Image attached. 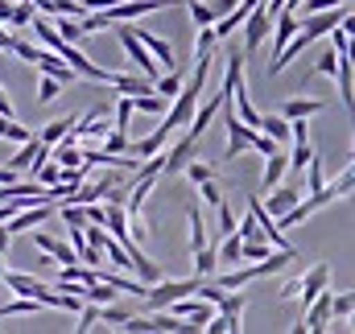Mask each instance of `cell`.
<instances>
[{
	"label": "cell",
	"instance_id": "10",
	"mask_svg": "<svg viewBox=\"0 0 355 334\" xmlns=\"http://www.w3.org/2000/svg\"><path fill=\"white\" fill-rule=\"evenodd\" d=\"M297 198H302V190H297V186H285V182H281V186H272V190L265 194V202H261V206H265L268 215L277 219V215H285V211H289V206H293Z\"/></svg>",
	"mask_w": 355,
	"mask_h": 334
},
{
	"label": "cell",
	"instance_id": "11",
	"mask_svg": "<svg viewBox=\"0 0 355 334\" xmlns=\"http://www.w3.org/2000/svg\"><path fill=\"white\" fill-rule=\"evenodd\" d=\"M318 112H327V103L322 99H310V95H293V99H285V107H281V116L285 120H310V116H318Z\"/></svg>",
	"mask_w": 355,
	"mask_h": 334
},
{
	"label": "cell",
	"instance_id": "5",
	"mask_svg": "<svg viewBox=\"0 0 355 334\" xmlns=\"http://www.w3.org/2000/svg\"><path fill=\"white\" fill-rule=\"evenodd\" d=\"M248 215L257 219V227H261V236H265V240L272 244V248H289V240H285V231L277 227V219H272V215H268L265 206H261V198H257V194L248 198Z\"/></svg>",
	"mask_w": 355,
	"mask_h": 334
},
{
	"label": "cell",
	"instance_id": "22",
	"mask_svg": "<svg viewBox=\"0 0 355 334\" xmlns=\"http://www.w3.org/2000/svg\"><path fill=\"white\" fill-rule=\"evenodd\" d=\"M190 256H194V276H202V281H207V276L215 272V264H219V260H215V248H207V244L194 248Z\"/></svg>",
	"mask_w": 355,
	"mask_h": 334
},
{
	"label": "cell",
	"instance_id": "32",
	"mask_svg": "<svg viewBox=\"0 0 355 334\" xmlns=\"http://www.w3.org/2000/svg\"><path fill=\"white\" fill-rule=\"evenodd\" d=\"M335 67H339V54H335V50H322L318 62H314V75H318V79H335Z\"/></svg>",
	"mask_w": 355,
	"mask_h": 334
},
{
	"label": "cell",
	"instance_id": "39",
	"mask_svg": "<svg viewBox=\"0 0 355 334\" xmlns=\"http://www.w3.org/2000/svg\"><path fill=\"white\" fill-rule=\"evenodd\" d=\"M67 244H71L75 252L83 248V244H87V236H83V227H67Z\"/></svg>",
	"mask_w": 355,
	"mask_h": 334
},
{
	"label": "cell",
	"instance_id": "14",
	"mask_svg": "<svg viewBox=\"0 0 355 334\" xmlns=\"http://www.w3.org/2000/svg\"><path fill=\"white\" fill-rule=\"evenodd\" d=\"M166 141H170V128H162V124H157V132H149V137H145V141H137V145L128 141V149H132V157H141V161H145V157L162 153V145H166Z\"/></svg>",
	"mask_w": 355,
	"mask_h": 334
},
{
	"label": "cell",
	"instance_id": "31",
	"mask_svg": "<svg viewBox=\"0 0 355 334\" xmlns=\"http://www.w3.org/2000/svg\"><path fill=\"white\" fill-rule=\"evenodd\" d=\"M268 252H272L268 240H244V244H240V260H265Z\"/></svg>",
	"mask_w": 355,
	"mask_h": 334
},
{
	"label": "cell",
	"instance_id": "33",
	"mask_svg": "<svg viewBox=\"0 0 355 334\" xmlns=\"http://www.w3.org/2000/svg\"><path fill=\"white\" fill-rule=\"evenodd\" d=\"M186 219H190V252H194V248H202V244H207V223H202V215H198V211H190Z\"/></svg>",
	"mask_w": 355,
	"mask_h": 334
},
{
	"label": "cell",
	"instance_id": "34",
	"mask_svg": "<svg viewBox=\"0 0 355 334\" xmlns=\"http://www.w3.org/2000/svg\"><path fill=\"white\" fill-rule=\"evenodd\" d=\"M182 173H186V177L194 182V186H198V182H207V177H215V169L207 166V161H194V157H190V161L182 166Z\"/></svg>",
	"mask_w": 355,
	"mask_h": 334
},
{
	"label": "cell",
	"instance_id": "3",
	"mask_svg": "<svg viewBox=\"0 0 355 334\" xmlns=\"http://www.w3.org/2000/svg\"><path fill=\"white\" fill-rule=\"evenodd\" d=\"M327 285H331V264H314L310 272H302V276H297L293 297H302V306H310V301H314V293H322Z\"/></svg>",
	"mask_w": 355,
	"mask_h": 334
},
{
	"label": "cell",
	"instance_id": "13",
	"mask_svg": "<svg viewBox=\"0 0 355 334\" xmlns=\"http://www.w3.org/2000/svg\"><path fill=\"white\" fill-rule=\"evenodd\" d=\"M335 79H339V99H343V103L352 107V103H355V71H352V54H339Z\"/></svg>",
	"mask_w": 355,
	"mask_h": 334
},
{
	"label": "cell",
	"instance_id": "41",
	"mask_svg": "<svg viewBox=\"0 0 355 334\" xmlns=\"http://www.w3.org/2000/svg\"><path fill=\"white\" fill-rule=\"evenodd\" d=\"M8 240H12V236H8V231H4V223H0V252H8Z\"/></svg>",
	"mask_w": 355,
	"mask_h": 334
},
{
	"label": "cell",
	"instance_id": "28",
	"mask_svg": "<svg viewBox=\"0 0 355 334\" xmlns=\"http://www.w3.org/2000/svg\"><path fill=\"white\" fill-rule=\"evenodd\" d=\"M186 8H190V21L202 29V25H215V8L207 4V0H182Z\"/></svg>",
	"mask_w": 355,
	"mask_h": 334
},
{
	"label": "cell",
	"instance_id": "7",
	"mask_svg": "<svg viewBox=\"0 0 355 334\" xmlns=\"http://www.w3.org/2000/svg\"><path fill=\"white\" fill-rule=\"evenodd\" d=\"M331 326V285L322 293H314V301L306 306V322L297 331H327Z\"/></svg>",
	"mask_w": 355,
	"mask_h": 334
},
{
	"label": "cell",
	"instance_id": "4",
	"mask_svg": "<svg viewBox=\"0 0 355 334\" xmlns=\"http://www.w3.org/2000/svg\"><path fill=\"white\" fill-rule=\"evenodd\" d=\"M33 67H37L42 75H50V79H58L62 87H71L75 79H79V75H75V71H71V67H67V62H62L54 50H46V46H37V54H33Z\"/></svg>",
	"mask_w": 355,
	"mask_h": 334
},
{
	"label": "cell",
	"instance_id": "30",
	"mask_svg": "<svg viewBox=\"0 0 355 334\" xmlns=\"http://www.w3.org/2000/svg\"><path fill=\"white\" fill-rule=\"evenodd\" d=\"M310 157H314V149H310V141H302V145H293V153L285 157V161H289V173H302Z\"/></svg>",
	"mask_w": 355,
	"mask_h": 334
},
{
	"label": "cell",
	"instance_id": "20",
	"mask_svg": "<svg viewBox=\"0 0 355 334\" xmlns=\"http://www.w3.org/2000/svg\"><path fill=\"white\" fill-rule=\"evenodd\" d=\"M29 177H33V182H42V186H54V182L62 177V166H58L54 157H46V161H37V166L29 169Z\"/></svg>",
	"mask_w": 355,
	"mask_h": 334
},
{
	"label": "cell",
	"instance_id": "29",
	"mask_svg": "<svg viewBox=\"0 0 355 334\" xmlns=\"http://www.w3.org/2000/svg\"><path fill=\"white\" fill-rule=\"evenodd\" d=\"M29 21H33V4H29V0H12L8 29H29Z\"/></svg>",
	"mask_w": 355,
	"mask_h": 334
},
{
	"label": "cell",
	"instance_id": "24",
	"mask_svg": "<svg viewBox=\"0 0 355 334\" xmlns=\"http://www.w3.org/2000/svg\"><path fill=\"white\" fill-rule=\"evenodd\" d=\"M50 25L58 29V37H62V42H79V37H83V25H79V17H62V12H58Z\"/></svg>",
	"mask_w": 355,
	"mask_h": 334
},
{
	"label": "cell",
	"instance_id": "8",
	"mask_svg": "<svg viewBox=\"0 0 355 334\" xmlns=\"http://www.w3.org/2000/svg\"><path fill=\"white\" fill-rule=\"evenodd\" d=\"M0 281H4L8 293H21V297H42V289H50L46 281H37V276H29V272H17V268H4Z\"/></svg>",
	"mask_w": 355,
	"mask_h": 334
},
{
	"label": "cell",
	"instance_id": "35",
	"mask_svg": "<svg viewBox=\"0 0 355 334\" xmlns=\"http://www.w3.org/2000/svg\"><path fill=\"white\" fill-rule=\"evenodd\" d=\"M58 95H62V83L50 79V75H42V83H37V99H42V103H54Z\"/></svg>",
	"mask_w": 355,
	"mask_h": 334
},
{
	"label": "cell",
	"instance_id": "17",
	"mask_svg": "<svg viewBox=\"0 0 355 334\" xmlns=\"http://www.w3.org/2000/svg\"><path fill=\"white\" fill-rule=\"evenodd\" d=\"M37 310H42V301H37V297H21V293H17L12 301H4V306H0V318H25V314H37Z\"/></svg>",
	"mask_w": 355,
	"mask_h": 334
},
{
	"label": "cell",
	"instance_id": "1",
	"mask_svg": "<svg viewBox=\"0 0 355 334\" xmlns=\"http://www.w3.org/2000/svg\"><path fill=\"white\" fill-rule=\"evenodd\" d=\"M268 25H272V17H268V8H265V0L244 17V54H252V50H261V42H265V33H268Z\"/></svg>",
	"mask_w": 355,
	"mask_h": 334
},
{
	"label": "cell",
	"instance_id": "26",
	"mask_svg": "<svg viewBox=\"0 0 355 334\" xmlns=\"http://www.w3.org/2000/svg\"><path fill=\"white\" fill-rule=\"evenodd\" d=\"M261 128H265V137H272L277 145L289 141V120L285 116H261Z\"/></svg>",
	"mask_w": 355,
	"mask_h": 334
},
{
	"label": "cell",
	"instance_id": "42",
	"mask_svg": "<svg viewBox=\"0 0 355 334\" xmlns=\"http://www.w3.org/2000/svg\"><path fill=\"white\" fill-rule=\"evenodd\" d=\"M4 268H8V264H4V252H0V272H4Z\"/></svg>",
	"mask_w": 355,
	"mask_h": 334
},
{
	"label": "cell",
	"instance_id": "15",
	"mask_svg": "<svg viewBox=\"0 0 355 334\" xmlns=\"http://www.w3.org/2000/svg\"><path fill=\"white\" fill-rule=\"evenodd\" d=\"M128 103H132V112H145V116H162L170 99H162L157 91H145V95H128Z\"/></svg>",
	"mask_w": 355,
	"mask_h": 334
},
{
	"label": "cell",
	"instance_id": "36",
	"mask_svg": "<svg viewBox=\"0 0 355 334\" xmlns=\"http://www.w3.org/2000/svg\"><path fill=\"white\" fill-rule=\"evenodd\" d=\"M215 211H219V231L227 236V231H236V215H232V202L227 198H219L215 202Z\"/></svg>",
	"mask_w": 355,
	"mask_h": 334
},
{
	"label": "cell",
	"instance_id": "37",
	"mask_svg": "<svg viewBox=\"0 0 355 334\" xmlns=\"http://www.w3.org/2000/svg\"><path fill=\"white\" fill-rule=\"evenodd\" d=\"M198 194H202V202H211V206H215V202L223 198V190H219V182H215V177H207V182H198Z\"/></svg>",
	"mask_w": 355,
	"mask_h": 334
},
{
	"label": "cell",
	"instance_id": "9",
	"mask_svg": "<svg viewBox=\"0 0 355 334\" xmlns=\"http://www.w3.org/2000/svg\"><path fill=\"white\" fill-rule=\"evenodd\" d=\"M223 99H227V91H219V95H211L202 107H194V116H190V124H186V132L190 137H202L207 128H211V120L219 116V107H223Z\"/></svg>",
	"mask_w": 355,
	"mask_h": 334
},
{
	"label": "cell",
	"instance_id": "40",
	"mask_svg": "<svg viewBox=\"0 0 355 334\" xmlns=\"http://www.w3.org/2000/svg\"><path fill=\"white\" fill-rule=\"evenodd\" d=\"M8 46H12V33H8V29H0V54H8Z\"/></svg>",
	"mask_w": 355,
	"mask_h": 334
},
{
	"label": "cell",
	"instance_id": "21",
	"mask_svg": "<svg viewBox=\"0 0 355 334\" xmlns=\"http://www.w3.org/2000/svg\"><path fill=\"white\" fill-rule=\"evenodd\" d=\"M352 314H355L352 293H331V318H335V322H352Z\"/></svg>",
	"mask_w": 355,
	"mask_h": 334
},
{
	"label": "cell",
	"instance_id": "27",
	"mask_svg": "<svg viewBox=\"0 0 355 334\" xmlns=\"http://www.w3.org/2000/svg\"><path fill=\"white\" fill-rule=\"evenodd\" d=\"M215 46H219L215 29H211V25H202V29H198V37H194V58H211V54H215Z\"/></svg>",
	"mask_w": 355,
	"mask_h": 334
},
{
	"label": "cell",
	"instance_id": "16",
	"mask_svg": "<svg viewBox=\"0 0 355 334\" xmlns=\"http://www.w3.org/2000/svg\"><path fill=\"white\" fill-rule=\"evenodd\" d=\"M71 128H75V116H62V120H50V124H46L42 132H33V137H37L42 145H58V141H62Z\"/></svg>",
	"mask_w": 355,
	"mask_h": 334
},
{
	"label": "cell",
	"instance_id": "25",
	"mask_svg": "<svg viewBox=\"0 0 355 334\" xmlns=\"http://www.w3.org/2000/svg\"><path fill=\"white\" fill-rule=\"evenodd\" d=\"M331 50H335V54H352V17L331 29Z\"/></svg>",
	"mask_w": 355,
	"mask_h": 334
},
{
	"label": "cell",
	"instance_id": "18",
	"mask_svg": "<svg viewBox=\"0 0 355 334\" xmlns=\"http://www.w3.org/2000/svg\"><path fill=\"white\" fill-rule=\"evenodd\" d=\"M240 244H244V240H240V231H227V240H223V248L215 252V260H219V264H227V268L244 264V260H240Z\"/></svg>",
	"mask_w": 355,
	"mask_h": 334
},
{
	"label": "cell",
	"instance_id": "6",
	"mask_svg": "<svg viewBox=\"0 0 355 334\" xmlns=\"http://www.w3.org/2000/svg\"><path fill=\"white\" fill-rule=\"evenodd\" d=\"M194 145H198V137H190V132H186L170 153H162V173H157V177H174V173H182V166L194 157Z\"/></svg>",
	"mask_w": 355,
	"mask_h": 334
},
{
	"label": "cell",
	"instance_id": "23",
	"mask_svg": "<svg viewBox=\"0 0 355 334\" xmlns=\"http://www.w3.org/2000/svg\"><path fill=\"white\" fill-rule=\"evenodd\" d=\"M58 281H83V285H91V281H95V268L83 264V260H71V264H62Z\"/></svg>",
	"mask_w": 355,
	"mask_h": 334
},
{
	"label": "cell",
	"instance_id": "38",
	"mask_svg": "<svg viewBox=\"0 0 355 334\" xmlns=\"http://www.w3.org/2000/svg\"><path fill=\"white\" fill-rule=\"evenodd\" d=\"M289 137H293V145H302V141H310V124L297 116V120H289Z\"/></svg>",
	"mask_w": 355,
	"mask_h": 334
},
{
	"label": "cell",
	"instance_id": "12",
	"mask_svg": "<svg viewBox=\"0 0 355 334\" xmlns=\"http://www.w3.org/2000/svg\"><path fill=\"white\" fill-rule=\"evenodd\" d=\"M289 177V161H285V153L277 149V153H268L265 157V173H261V186L265 190H272V186H281Z\"/></svg>",
	"mask_w": 355,
	"mask_h": 334
},
{
	"label": "cell",
	"instance_id": "2",
	"mask_svg": "<svg viewBox=\"0 0 355 334\" xmlns=\"http://www.w3.org/2000/svg\"><path fill=\"white\" fill-rule=\"evenodd\" d=\"M46 157H50V145H42L37 137H29V141H21V145H17V153H12L4 166L17 169V173H29V169L37 166V161H46Z\"/></svg>",
	"mask_w": 355,
	"mask_h": 334
},
{
	"label": "cell",
	"instance_id": "19",
	"mask_svg": "<svg viewBox=\"0 0 355 334\" xmlns=\"http://www.w3.org/2000/svg\"><path fill=\"white\" fill-rule=\"evenodd\" d=\"M33 132L25 128V124H17V116H0V141H8V145H21V141H29Z\"/></svg>",
	"mask_w": 355,
	"mask_h": 334
}]
</instances>
